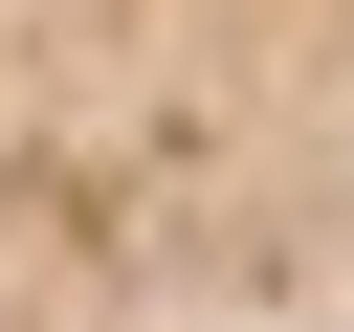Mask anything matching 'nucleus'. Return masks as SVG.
Returning a JSON list of instances; mask_svg holds the SVG:
<instances>
[{
    "instance_id": "obj_1",
    "label": "nucleus",
    "mask_w": 354,
    "mask_h": 332,
    "mask_svg": "<svg viewBox=\"0 0 354 332\" xmlns=\"http://www.w3.org/2000/svg\"><path fill=\"white\" fill-rule=\"evenodd\" d=\"M354 310V0H0V332H332Z\"/></svg>"
}]
</instances>
